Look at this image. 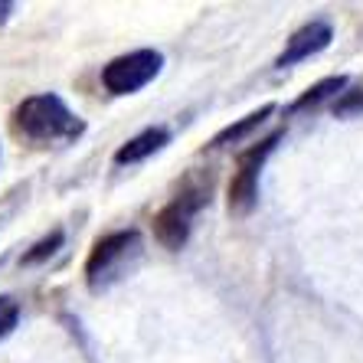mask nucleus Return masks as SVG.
<instances>
[{"instance_id":"f257e3e1","label":"nucleus","mask_w":363,"mask_h":363,"mask_svg":"<svg viewBox=\"0 0 363 363\" xmlns=\"http://www.w3.org/2000/svg\"><path fill=\"white\" fill-rule=\"evenodd\" d=\"M20 135H26L30 141H62V138H76L82 131V121L62 105V99L56 95H33L13 115Z\"/></svg>"},{"instance_id":"f03ea898","label":"nucleus","mask_w":363,"mask_h":363,"mask_svg":"<svg viewBox=\"0 0 363 363\" xmlns=\"http://www.w3.org/2000/svg\"><path fill=\"white\" fill-rule=\"evenodd\" d=\"M141 252V236H138L135 229H128V233H111V236L99 239L89 255V265H85V275H89V285L99 291L105 288L108 281L121 279L128 272V262Z\"/></svg>"},{"instance_id":"7ed1b4c3","label":"nucleus","mask_w":363,"mask_h":363,"mask_svg":"<svg viewBox=\"0 0 363 363\" xmlns=\"http://www.w3.org/2000/svg\"><path fill=\"white\" fill-rule=\"evenodd\" d=\"M161 66H164V56L157 50L128 52V56H118V60H111L108 66L101 69V85L111 95H135L151 79H157Z\"/></svg>"},{"instance_id":"20e7f679","label":"nucleus","mask_w":363,"mask_h":363,"mask_svg":"<svg viewBox=\"0 0 363 363\" xmlns=\"http://www.w3.org/2000/svg\"><path fill=\"white\" fill-rule=\"evenodd\" d=\"M206 194H210V190H203V186H190V190L177 194L161 213H157V216H154V236H157V242H161L164 249L177 252L180 245L186 242V236H190V223H194L196 210L210 200Z\"/></svg>"},{"instance_id":"39448f33","label":"nucleus","mask_w":363,"mask_h":363,"mask_svg":"<svg viewBox=\"0 0 363 363\" xmlns=\"http://www.w3.org/2000/svg\"><path fill=\"white\" fill-rule=\"evenodd\" d=\"M279 138L281 135L265 138L262 144L249 147V151L239 157L236 174H233V180H229V213H233V216H245V213H252L255 196H259V174H262L265 157L275 151Z\"/></svg>"},{"instance_id":"423d86ee","label":"nucleus","mask_w":363,"mask_h":363,"mask_svg":"<svg viewBox=\"0 0 363 363\" xmlns=\"http://www.w3.org/2000/svg\"><path fill=\"white\" fill-rule=\"evenodd\" d=\"M330 43V26L324 23V20H314V23L301 26L291 40H288L285 52H281L279 60H275V66L285 69V66H295V62L308 60V56H314V52H321L324 46Z\"/></svg>"},{"instance_id":"0eeeda50","label":"nucleus","mask_w":363,"mask_h":363,"mask_svg":"<svg viewBox=\"0 0 363 363\" xmlns=\"http://www.w3.org/2000/svg\"><path fill=\"white\" fill-rule=\"evenodd\" d=\"M167 131L164 128H147L141 131L138 138H131L128 144H121L118 151H115V164H138L144 157H151L154 151H161L164 144H167Z\"/></svg>"},{"instance_id":"6e6552de","label":"nucleus","mask_w":363,"mask_h":363,"mask_svg":"<svg viewBox=\"0 0 363 363\" xmlns=\"http://www.w3.org/2000/svg\"><path fill=\"white\" fill-rule=\"evenodd\" d=\"M272 108H275V105H262V108H259V111H252V115H245L242 121H236V125L223 128L220 135H216V138H213V141H210V147H223V144H229V141H233V144H239L245 135H249V131H252V128H259L265 118H269V115H272Z\"/></svg>"},{"instance_id":"1a4fd4ad","label":"nucleus","mask_w":363,"mask_h":363,"mask_svg":"<svg viewBox=\"0 0 363 363\" xmlns=\"http://www.w3.org/2000/svg\"><path fill=\"white\" fill-rule=\"evenodd\" d=\"M344 85H347V76H330V79H321L318 85H311L308 92L301 95V99L291 105V111H301V108H314V105H321V101L334 99V95L344 92Z\"/></svg>"},{"instance_id":"9d476101","label":"nucleus","mask_w":363,"mask_h":363,"mask_svg":"<svg viewBox=\"0 0 363 363\" xmlns=\"http://www.w3.org/2000/svg\"><path fill=\"white\" fill-rule=\"evenodd\" d=\"M62 245V233H52L50 239H43L40 245H36L33 252H26L23 255V265H33V262H40V259H46V255H52L56 249Z\"/></svg>"},{"instance_id":"9b49d317","label":"nucleus","mask_w":363,"mask_h":363,"mask_svg":"<svg viewBox=\"0 0 363 363\" xmlns=\"http://www.w3.org/2000/svg\"><path fill=\"white\" fill-rule=\"evenodd\" d=\"M17 304L10 301V298H0V340L7 337L10 330H13V324H17Z\"/></svg>"},{"instance_id":"f8f14e48","label":"nucleus","mask_w":363,"mask_h":363,"mask_svg":"<svg viewBox=\"0 0 363 363\" xmlns=\"http://www.w3.org/2000/svg\"><path fill=\"white\" fill-rule=\"evenodd\" d=\"M10 10H13V4H0V23L10 17Z\"/></svg>"}]
</instances>
